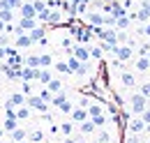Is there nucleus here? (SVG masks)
Returning a JSON list of instances; mask_svg holds the SVG:
<instances>
[{
	"mask_svg": "<svg viewBox=\"0 0 150 143\" xmlns=\"http://www.w3.org/2000/svg\"><path fill=\"white\" fill-rule=\"evenodd\" d=\"M127 16L132 21H141V23L150 21V0H141L139 2V9L136 12H127Z\"/></svg>",
	"mask_w": 150,
	"mask_h": 143,
	"instance_id": "nucleus-1",
	"label": "nucleus"
},
{
	"mask_svg": "<svg viewBox=\"0 0 150 143\" xmlns=\"http://www.w3.org/2000/svg\"><path fill=\"white\" fill-rule=\"evenodd\" d=\"M146 106H148V97H143L141 92H134L129 97V111L132 115H141L143 111H146Z\"/></svg>",
	"mask_w": 150,
	"mask_h": 143,
	"instance_id": "nucleus-2",
	"label": "nucleus"
},
{
	"mask_svg": "<svg viewBox=\"0 0 150 143\" xmlns=\"http://www.w3.org/2000/svg\"><path fill=\"white\" fill-rule=\"evenodd\" d=\"M113 55H115L118 60H122V62H129L132 58H134V49H132L129 44H118V46L113 49Z\"/></svg>",
	"mask_w": 150,
	"mask_h": 143,
	"instance_id": "nucleus-3",
	"label": "nucleus"
},
{
	"mask_svg": "<svg viewBox=\"0 0 150 143\" xmlns=\"http://www.w3.org/2000/svg\"><path fill=\"white\" fill-rule=\"evenodd\" d=\"M127 129H129V134H143L146 132V122H143V118L141 115H134V118H129V122H127Z\"/></svg>",
	"mask_w": 150,
	"mask_h": 143,
	"instance_id": "nucleus-4",
	"label": "nucleus"
},
{
	"mask_svg": "<svg viewBox=\"0 0 150 143\" xmlns=\"http://www.w3.org/2000/svg\"><path fill=\"white\" fill-rule=\"evenodd\" d=\"M83 18H86V23L88 25H104V14L102 12H97V9H88L86 14H83Z\"/></svg>",
	"mask_w": 150,
	"mask_h": 143,
	"instance_id": "nucleus-5",
	"label": "nucleus"
},
{
	"mask_svg": "<svg viewBox=\"0 0 150 143\" xmlns=\"http://www.w3.org/2000/svg\"><path fill=\"white\" fill-rule=\"evenodd\" d=\"M25 104H28L30 108H35V111H39V113H44V111H46V106H49V104H46V102H44L39 95H28Z\"/></svg>",
	"mask_w": 150,
	"mask_h": 143,
	"instance_id": "nucleus-6",
	"label": "nucleus"
},
{
	"mask_svg": "<svg viewBox=\"0 0 150 143\" xmlns=\"http://www.w3.org/2000/svg\"><path fill=\"white\" fill-rule=\"evenodd\" d=\"M72 53H74L81 62H88V60H90V46H88V44H74Z\"/></svg>",
	"mask_w": 150,
	"mask_h": 143,
	"instance_id": "nucleus-7",
	"label": "nucleus"
},
{
	"mask_svg": "<svg viewBox=\"0 0 150 143\" xmlns=\"http://www.w3.org/2000/svg\"><path fill=\"white\" fill-rule=\"evenodd\" d=\"M19 16H23V18H37V12H35V7H33L30 0H23V2H21Z\"/></svg>",
	"mask_w": 150,
	"mask_h": 143,
	"instance_id": "nucleus-8",
	"label": "nucleus"
},
{
	"mask_svg": "<svg viewBox=\"0 0 150 143\" xmlns=\"http://www.w3.org/2000/svg\"><path fill=\"white\" fill-rule=\"evenodd\" d=\"M99 39L106 42V44H118V30H115V28H102Z\"/></svg>",
	"mask_w": 150,
	"mask_h": 143,
	"instance_id": "nucleus-9",
	"label": "nucleus"
},
{
	"mask_svg": "<svg viewBox=\"0 0 150 143\" xmlns=\"http://www.w3.org/2000/svg\"><path fill=\"white\" fill-rule=\"evenodd\" d=\"M134 69L139 72V74L148 72V69H150V60H148V55H139V58L134 60Z\"/></svg>",
	"mask_w": 150,
	"mask_h": 143,
	"instance_id": "nucleus-10",
	"label": "nucleus"
},
{
	"mask_svg": "<svg viewBox=\"0 0 150 143\" xmlns=\"http://www.w3.org/2000/svg\"><path fill=\"white\" fill-rule=\"evenodd\" d=\"M79 132H81V136H90L97 132V127L93 125V120L88 118V120H83V122H79Z\"/></svg>",
	"mask_w": 150,
	"mask_h": 143,
	"instance_id": "nucleus-11",
	"label": "nucleus"
},
{
	"mask_svg": "<svg viewBox=\"0 0 150 143\" xmlns=\"http://www.w3.org/2000/svg\"><path fill=\"white\" fill-rule=\"evenodd\" d=\"M28 35H30V39H33V42H42V39L46 37V23H44V25H35Z\"/></svg>",
	"mask_w": 150,
	"mask_h": 143,
	"instance_id": "nucleus-12",
	"label": "nucleus"
},
{
	"mask_svg": "<svg viewBox=\"0 0 150 143\" xmlns=\"http://www.w3.org/2000/svg\"><path fill=\"white\" fill-rule=\"evenodd\" d=\"M16 25H19V28L23 30V33H30V30H33L35 25H39V21H37V18H23V16H21Z\"/></svg>",
	"mask_w": 150,
	"mask_h": 143,
	"instance_id": "nucleus-13",
	"label": "nucleus"
},
{
	"mask_svg": "<svg viewBox=\"0 0 150 143\" xmlns=\"http://www.w3.org/2000/svg\"><path fill=\"white\" fill-rule=\"evenodd\" d=\"M5 104H9V106L16 108V106H21V104H25V95H23V92H12Z\"/></svg>",
	"mask_w": 150,
	"mask_h": 143,
	"instance_id": "nucleus-14",
	"label": "nucleus"
},
{
	"mask_svg": "<svg viewBox=\"0 0 150 143\" xmlns=\"http://www.w3.org/2000/svg\"><path fill=\"white\" fill-rule=\"evenodd\" d=\"M120 83H122V86H125V88H134V86H136V76H134V74H132V72H120Z\"/></svg>",
	"mask_w": 150,
	"mask_h": 143,
	"instance_id": "nucleus-15",
	"label": "nucleus"
},
{
	"mask_svg": "<svg viewBox=\"0 0 150 143\" xmlns=\"http://www.w3.org/2000/svg\"><path fill=\"white\" fill-rule=\"evenodd\" d=\"M69 115H72V122H74V125H79V122H83V120H88V111H86V108H72V113H69Z\"/></svg>",
	"mask_w": 150,
	"mask_h": 143,
	"instance_id": "nucleus-16",
	"label": "nucleus"
},
{
	"mask_svg": "<svg viewBox=\"0 0 150 143\" xmlns=\"http://www.w3.org/2000/svg\"><path fill=\"white\" fill-rule=\"evenodd\" d=\"M62 18H65V12H60V9H51V12H49V18H46V25H58Z\"/></svg>",
	"mask_w": 150,
	"mask_h": 143,
	"instance_id": "nucleus-17",
	"label": "nucleus"
},
{
	"mask_svg": "<svg viewBox=\"0 0 150 143\" xmlns=\"http://www.w3.org/2000/svg\"><path fill=\"white\" fill-rule=\"evenodd\" d=\"M51 79H53V72H51V67H39V76H37V81L42 83V86H46Z\"/></svg>",
	"mask_w": 150,
	"mask_h": 143,
	"instance_id": "nucleus-18",
	"label": "nucleus"
},
{
	"mask_svg": "<svg viewBox=\"0 0 150 143\" xmlns=\"http://www.w3.org/2000/svg\"><path fill=\"white\" fill-rule=\"evenodd\" d=\"M14 44H16V49H28V46H33L35 42L30 39V35H28V33H23V35L16 37V42H14Z\"/></svg>",
	"mask_w": 150,
	"mask_h": 143,
	"instance_id": "nucleus-19",
	"label": "nucleus"
},
{
	"mask_svg": "<svg viewBox=\"0 0 150 143\" xmlns=\"http://www.w3.org/2000/svg\"><path fill=\"white\" fill-rule=\"evenodd\" d=\"M129 25H132V18L125 14V16H120V18H115V30H129Z\"/></svg>",
	"mask_w": 150,
	"mask_h": 143,
	"instance_id": "nucleus-20",
	"label": "nucleus"
},
{
	"mask_svg": "<svg viewBox=\"0 0 150 143\" xmlns=\"http://www.w3.org/2000/svg\"><path fill=\"white\" fill-rule=\"evenodd\" d=\"M14 111H16V120H30V106L21 104V106H16Z\"/></svg>",
	"mask_w": 150,
	"mask_h": 143,
	"instance_id": "nucleus-21",
	"label": "nucleus"
},
{
	"mask_svg": "<svg viewBox=\"0 0 150 143\" xmlns=\"http://www.w3.org/2000/svg\"><path fill=\"white\" fill-rule=\"evenodd\" d=\"M90 120H93V125L97 127V129H102V127H106V122H109V118H106V113H99V115H93Z\"/></svg>",
	"mask_w": 150,
	"mask_h": 143,
	"instance_id": "nucleus-22",
	"label": "nucleus"
},
{
	"mask_svg": "<svg viewBox=\"0 0 150 143\" xmlns=\"http://www.w3.org/2000/svg\"><path fill=\"white\" fill-rule=\"evenodd\" d=\"M53 69H56L58 74H72L69 67H67V60H53Z\"/></svg>",
	"mask_w": 150,
	"mask_h": 143,
	"instance_id": "nucleus-23",
	"label": "nucleus"
},
{
	"mask_svg": "<svg viewBox=\"0 0 150 143\" xmlns=\"http://www.w3.org/2000/svg\"><path fill=\"white\" fill-rule=\"evenodd\" d=\"M21 2H23V0H0V7L14 12V9H19V7H21Z\"/></svg>",
	"mask_w": 150,
	"mask_h": 143,
	"instance_id": "nucleus-24",
	"label": "nucleus"
},
{
	"mask_svg": "<svg viewBox=\"0 0 150 143\" xmlns=\"http://www.w3.org/2000/svg\"><path fill=\"white\" fill-rule=\"evenodd\" d=\"M46 88L51 90L53 95H56V92H62V81H60V79H56V76H53V79H51V81L46 83Z\"/></svg>",
	"mask_w": 150,
	"mask_h": 143,
	"instance_id": "nucleus-25",
	"label": "nucleus"
},
{
	"mask_svg": "<svg viewBox=\"0 0 150 143\" xmlns=\"http://www.w3.org/2000/svg\"><path fill=\"white\" fill-rule=\"evenodd\" d=\"M86 111H88V118H93V115L104 113V106H102V104H97V102H90V106L86 108Z\"/></svg>",
	"mask_w": 150,
	"mask_h": 143,
	"instance_id": "nucleus-26",
	"label": "nucleus"
},
{
	"mask_svg": "<svg viewBox=\"0 0 150 143\" xmlns=\"http://www.w3.org/2000/svg\"><path fill=\"white\" fill-rule=\"evenodd\" d=\"M25 136H28V132L21 129V127H16L14 132H9V139H12V141H25Z\"/></svg>",
	"mask_w": 150,
	"mask_h": 143,
	"instance_id": "nucleus-27",
	"label": "nucleus"
},
{
	"mask_svg": "<svg viewBox=\"0 0 150 143\" xmlns=\"http://www.w3.org/2000/svg\"><path fill=\"white\" fill-rule=\"evenodd\" d=\"M58 127H60L62 136H72V132H74V122H69V120H62Z\"/></svg>",
	"mask_w": 150,
	"mask_h": 143,
	"instance_id": "nucleus-28",
	"label": "nucleus"
},
{
	"mask_svg": "<svg viewBox=\"0 0 150 143\" xmlns=\"http://www.w3.org/2000/svg\"><path fill=\"white\" fill-rule=\"evenodd\" d=\"M58 46H60L62 51H67V53H72V49H74V42H72V37H62V39L58 42Z\"/></svg>",
	"mask_w": 150,
	"mask_h": 143,
	"instance_id": "nucleus-29",
	"label": "nucleus"
},
{
	"mask_svg": "<svg viewBox=\"0 0 150 143\" xmlns=\"http://www.w3.org/2000/svg\"><path fill=\"white\" fill-rule=\"evenodd\" d=\"M79 65H81V60H79L74 53H69V55H67V67H69V72H72V74L79 69Z\"/></svg>",
	"mask_w": 150,
	"mask_h": 143,
	"instance_id": "nucleus-30",
	"label": "nucleus"
},
{
	"mask_svg": "<svg viewBox=\"0 0 150 143\" xmlns=\"http://www.w3.org/2000/svg\"><path fill=\"white\" fill-rule=\"evenodd\" d=\"M28 139H30V143H42L46 136H44V132H42V129H35V132H30V134H28Z\"/></svg>",
	"mask_w": 150,
	"mask_h": 143,
	"instance_id": "nucleus-31",
	"label": "nucleus"
},
{
	"mask_svg": "<svg viewBox=\"0 0 150 143\" xmlns=\"http://www.w3.org/2000/svg\"><path fill=\"white\" fill-rule=\"evenodd\" d=\"M111 134H109V132H106V129H104V127H102V129H97V139H95V141H102V143H111Z\"/></svg>",
	"mask_w": 150,
	"mask_h": 143,
	"instance_id": "nucleus-32",
	"label": "nucleus"
},
{
	"mask_svg": "<svg viewBox=\"0 0 150 143\" xmlns=\"http://www.w3.org/2000/svg\"><path fill=\"white\" fill-rule=\"evenodd\" d=\"M39 67H53V55L51 53L39 55Z\"/></svg>",
	"mask_w": 150,
	"mask_h": 143,
	"instance_id": "nucleus-33",
	"label": "nucleus"
},
{
	"mask_svg": "<svg viewBox=\"0 0 150 143\" xmlns=\"http://www.w3.org/2000/svg\"><path fill=\"white\" fill-rule=\"evenodd\" d=\"M0 21L12 23V21H14V12H12V9H2V7H0Z\"/></svg>",
	"mask_w": 150,
	"mask_h": 143,
	"instance_id": "nucleus-34",
	"label": "nucleus"
},
{
	"mask_svg": "<svg viewBox=\"0 0 150 143\" xmlns=\"http://www.w3.org/2000/svg\"><path fill=\"white\" fill-rule=\"evenodd\" d=\"M23 65H25V67H39V55H28V58L23 60Z\"/></svg>",
	"mask_w": 150,
	"mask_h": 143,
	"instance_id": "nucleus-35",
	"label": "nucleus"
},
{
	"mask_svg": "<svg viewBox=\"0 0 150 143\" xmlns=\"http://www.w3.org/2000/svg\"><path fill=\"white\" fill-rule=\"evenodd\" d=\"M72 108H74V104H72V99L67 97V99H65V102L58 106V111H62V113H72Z\"/></svg>",
	"mask_w": 150,
	"mask_h": 143,
	"instance_id": "nucleus-36",
	"label": "nucleus"
},
{
	"mask_svg": "<svg viewBox=\"0 0 150 143\" xmlns=\"http://www.w3.org/2000/svg\"><path fill=\"white\" fill-rule=\"evenodd\" d=\"M39 97H42V99H44L46 104H51V99H53V92H51V90H49L46 86H44V90L39 92Z\"/></svg>",
	"mask_w": 150,
	"mask_h": 143,
	"instance_id": "nucleus-37",
	"label": "nucleus"
},
{
	"mask_svg": "<svg viewBox=\"0 0 150 143\" xmlns=\"http://www.w3.org/2000/svg\"><path fill=\"white\" fill-rule=\"evenodd\" d=\"M104 55V51H102V46H90V58H95V60H99Z\"/></svg>",
	"mask_w": 150,
	"mask_h": 143,
	"instance_id": "nucleus-38",
	"label": "nucleus"
},
{
	"mask_svg": "<svg viewBox=\"0 0 150 143\" xmlns=\"http://www.w3.org/2000/svg\"><path fill=\"white\" fill-rule=\"evenodd\" d=\"M139 92H141L143 97H148V99H150V81H146V83H141V86H139Z\"/></svg>",
	"mask_w": 150,
	"mask_h": 143,
	"instance_id": "nucleus-39",
	"label": "nucleus"
},
{
	"mask_svg": "<svg viewBox=\"0 0 150 143\" xmlns=\"http://www.w3.org/2000/svg\"><path fill=\"white\" fill-rule=\"evenodd\" d=\"M88 72H90L88 62H81V65H79V69H76L74 74H79V76H88Z\"/></svg>",
	"mask_w": 150,
	"mask_h": 143,
	"instance_id": "nucleus-40",
	"label": "nucleus"
},
{
	"mask_svg": "<svg viewBox=\"0 0 150 143\" xmlns=\"http://www.w3.org/2000/svg\"><path fill=\"white\" fill-rule=\"evenodd\" d=\"M30 2H33L35 12H44V9H46V2H44V0H30Z\"/></svg>",
	"mask_w": 150,
	"mask_h": 143,
	"instance_id": "nucleus-41",
	"label": "nucleus"
},
{
	"mask_svg": "<svg viewBox=\"0 0 150 143\" xmlns=\"http://www.w3.org/2000/svg\"><path fill=\"white\" fill-rule=\"evenodd\" d=\"M136 33H139V35L150 37V21H146V25H143V28H136Z\"/></svg>",
	"mask_w": 150,
	"mask_h": 143,
	"instance_id": "nucleus-42",
	"label": "nucleus"
},
{
	"mask_svg": "<svg viewBox=\"0 0 150 143\" xmlns=\"http://www.w3.org/2000/svg\"><path fill=\"white\" fill-rule=\"evenodd\" d=\"M127 39H129V35L125 30H118V44H127Z\"/></svg>",
	"mask_w": 150,
	"mask_h": 143,
	"instance_id": "nucleus-43",
	"label": "nucleus"
},
{
	"mask_svg": "<svg viewBox=\"0 0 150 143\" xmlns=\"http://www.w3.org/2000/svg\"><path fill=\"white\" fill-rule=\"evenodd\" d=\"M148 51H150V42H143L139 46V55H148Z\"/></svg>",
	"mask_w": 150,
	"mask_h": 143,
	"instance_id": "nucleus-44",
	"label": "nucleus"
},
{
	"mask_svg": "<svg viewBox=\"0 0 150 143\" xmlns=\"http://www.w3.org/2000/svg\"><path fill=\"white\" fill-rule=\"evenodd\" d=\"M7 44H9V35L2 30V33H0V46H7Z\"/></svg>",
	"mask_w": 150,
	"mask_h": 143,
	"instance_id": "nucleus-45",
	"label": "nucleus"
},
{
	"mask_svg": "<svg viewBox=\"0 0 150 143\" xmlns=\"http://www.w3.org/2000/svg\"><path fill=\"white\" fill-rule=\"evenodd\" d=\"M141 118H143V122H146V125L150 122V106H146V111L141 113Z\"/></svg>",
	"mask_w": 150,
	"mask_h": 143,
	"instance_id": "nucleus-46",
	"label": "nucleus"
},
{
	"mask_svg": "<svg viewBox=\"0 0 150 143\" xmlns=\"http://www.w3.org/2000/svg\"><path fill=\"white\" fill-rule=\"evenodd\" d=\"M79 106H81V108H88V106H90V99H88V97H81V99H79Z\"/></svg>",
	"mask_w": 150,
	"mask_h": 143,
	"instance_id": "nucleus-47",
	"label": "nucleus"
},
{
	"mask_svg": "<svg viewBox=\"0 0 150 143\" xmlns=\"http://www.w3.org/2000/svg\"><path fill=\"white\" fill-rule=\"evenodd\" d=\"M21 92H23V95H25V92H28V95H33V86H30L28 81H23V90H21Z\"/></svg>",
	"mask_w": 150,
	"mask_h": 143,
	"instance_id": "nucleus-48",
	"label": "nucleus"
},
{
	"mask_svg": "<svg viewBox=\"0 0 150 143\" xmlns=\"http://www.w3.org/2000/svg\"><path fill=\"white\" fill-rule=\"evenodd\" d=\"M122 7H125V9L129 12L132 7H134V0H122Z\"/></svg>",
	"mask_w": 150,
	"mask_h": 143,
	"instance_id": "nucleus-49",
	"label": "nucleus"
},
{
	"mask_svg": "<svg viewBox=\"0 0 150 143\" xmlns=\"http://www.w3.org/2000/svg\"><path fill=\"white\" fill-rule=\"evenodd\" d=\"M62 143H76V136H65V139H62Z\"/></svg>",
	"mask_w": 150,
	"mask_h": 143,
	"instance_id": "nucleus-50",
	"label": "nucleus"
},
{
	"mask_svg": "<svg viewBox=\"0 0 150 143\" xmlns=\"http://www.w3.org/2000/svg\"><path fill=\"white\" fill-rule=\"evenodd\" d=\"M2 30H5V21H0V33H2Z\"/></svg>",
	"mask_w": 150,
	"mask_h": 143,
	"instance_id": "nucleus-51",
	"label": "nucleus"
},
{
	"mask_svg": "<svg viewBox=\"0 0 150 143\" xmlns=\"http://www.w3.org/2000/svg\"><path fill=\"white\" fill-rule=\"evenodd\" d=\"M2 136H5V129H2V127H0V141H2Z\"/></svg>",
	"mask_w": 150,
	"mask_h": 143,
	"instance_id": "nucleus-52",
	"label": "nucleus"
},
{
	"mask_svg": "<svg viewBox=\"0 0 150 143\" xmlns=\"http://www.w3.org/2000/svg\"><path fill=\"white\" fill-rule=\"evenodd\" d=\"M76 143H86V141H83V139H79V136H76Z\"/></svg>",
	"mask_w": 150,
	"mask_h": 143,
	"instance_id": "nucleus-53",
	"label": "nucleus"
},
{
	"mask_svg": "<svg viewBox=\"0 0 150 143\" xmlns=\"http://www.w3.org/2000/svg\"><path fill=\"white\" fill-rule=\"evenodd\" d=\"M12 143H23V141H12Z\"/></svg>",
	"mask_w": 150,
	"mask_h": 143,
	"instance_id": "nucleus-54",
	"label": "nucleus"
},
{
	"mask_svg": "<svg viewBox=\"0 0 150 143\" xmlns=\"http://www.w3.org/2000/svg\"><path fill=\"white\" fill-rule=\"evenodd\" d=\"M148 60H150V51H148Z\"/></svg>",
	"mask_w": 150,
	"mask_h": 143,
	"instance_id": "nucleus-55",
	"label": "nucleus"
},
{
	"mask_svg": "<svg viewBox=\"0 0 150 143\" xmlns=\"http://www.w3.org/2000/svg\"><path fill=\"white\" fill-rule=\"evenodd\" d=\"M146 143H150V139H148V141H146Z\"/></svg>",
	"mask_w": 150,
	"mask_h": 143,
	"instance_id": "nucleus-56",
	"label": "nucleus"
},
{
	"mask_svg": "<svg viewBox=\"0 0 150 143\" xmlns=\"http://www.w3.org/2000/svg\"><path fill=\"white\" fill-rule=\"evenodd\" d=\"M97 143H102V141H97Z\"/></svg>",
	"mask_w": 150,
	"mask_h": 143,
	"instance_id": "nucleus-57",
	"label": "nucleus"
}]
</instances>
